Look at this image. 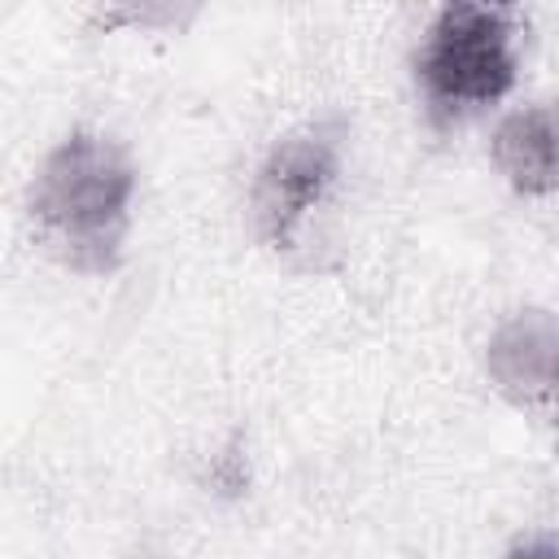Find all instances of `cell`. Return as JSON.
I'll list each match as a JSON object with an SVG mask.
<instances>
[{
	"mask_svg": "<svg viewBox=\"0 0 559 559\" xmlns=\"http://www.w3.org/2000/svg\"><path fill=\"white\" fill-rule=\"evenodd\" d=\"M345 148H349V122L341 114L306 118L271 140L249 188L253 236L271 253L288 258L306 245L310 218L332 201L341 183Z\"/></svg>",
	"mask_w": 559,
	"mask_h": 559,
	"instance_id": "cell-3",
	"label": "cell"
},
{
	"mask_svg": "<svg viewBox=\"0 0 559 559\" xmlns=\"http://www.w3.org/2000/svg\"><path fill=\"white\" fill-rule=\"evenodd\" d=\"M489 157L520 197H550L555 192V109L546 100H533L502 114L489 140Z\"/></svg>",
	"mask_w": 559,
	"mask_h": 559,
	"instance_id": "cell-5",
	"label": "cell"
},
{
	"mask_svg": "<svg viewBox=\"0 0 559 559\" xmlns=\"http://www.w3.org/2000/svg\"><path fill=\"white\" fill-rule=\"evenodd\" d=\"M555 354H559L555 310L550 306H524V310H511L489 332V341H485V376L520 411L550 406Z\"/></svg>",
	"mask_w": 559,
	"mask_h": 559,
	"instance_id": "cell-4",
	"label": "cell"
},
{
	"mask_svg": "<svg viewBox=\"0 0 559 559\" xmlns=\"http://www.w3.org/2000/svg\"><path fill=\"white\" fill-rule=\"evenodd\" d=\"M520 74V0H441L419 48L415 87L437 131L507 100Z\"/></svg>",
	"mask_w": 559,
	"mask_h": 559,
	"instance_id": "cell-2",
	"label": "cell"
},
{
	"mask_svg": "<svg viewBox=\"0 0 559 559\" xmlns=\"http://www.w3.org/2000/svg\"><path fill=\"white\" fill-rule=\"evenodd\" d=\"M140 170L131 148L100 131H66L35 166L22 214L35 240L74 275H114L127 258Z\"/></svg>",
	"mask_w": 559,
	"mask_h": 559,
	"instance_id": "cell-1",
	"label": "cell"
},
{
	"mask_svg": "<svg viewBox=\"0 0 559 559\" xmlns=\"http://www.w3.org/2000/svg\"><path fill=\"white\" fill-rule=\"evenodd\" d=\"M205 0H109L96 17L100 35L140 31V35H183L201 17Z\"/></svg>",
	"mask_w": 559,
	"mask_h": 559,
	"instance_id": "cell-6",
	"label": "cell"
}]
</instances>
